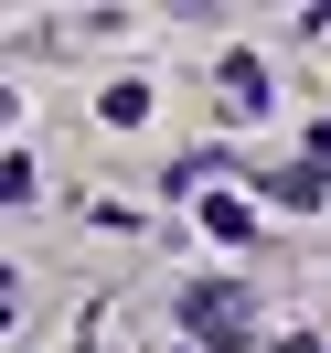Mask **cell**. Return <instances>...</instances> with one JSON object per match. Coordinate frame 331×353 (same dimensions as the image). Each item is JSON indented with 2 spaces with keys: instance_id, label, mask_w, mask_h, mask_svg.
<instances>
[{
  "instance_id": "1",
  "label": "cell",
  "mask_w": 331,
  "mask_h": 353,
  "mask_svg": "<svg viewBox=\"0 0 331 353\" xmlns=\"http://www.w3.org/2000/svg\"><path fill=\"white\" fill-rule=\"evenodd\" d=\"M182 332L214 343V353H246V343H257V310H246L235 289H182Z\"/></svg>"
},
{
  "instance_id": "3",
  "label": "cell",
  "mask_w": 331,
  "mask_h": 353,
  "mask_svg": "<svg viewBox=\"0 0 331 353\" xmlns=\"http://www.w3.org/2000/svg\"><path fill=\"white\" fill-rule=\"evenodd\" d=\"M224 97H235V108H267V65H246V54H224Z\"/></svg>"
},
{
  "instance_id": "2",
  "label": "cell",
  "mask_w": 331,
  "mask_h": 353,
  "mask_svg": "<svg viewBox=\"0 0 331 353\" xmlns=\"http://www.w3.org/2000/svg\"><path fill=\"white\" fill-rule=\"evenodd\" d=\"M321 172H331V161H288V172H267V193H278V203H321Z\"/></svg>"
}]
</instances>
